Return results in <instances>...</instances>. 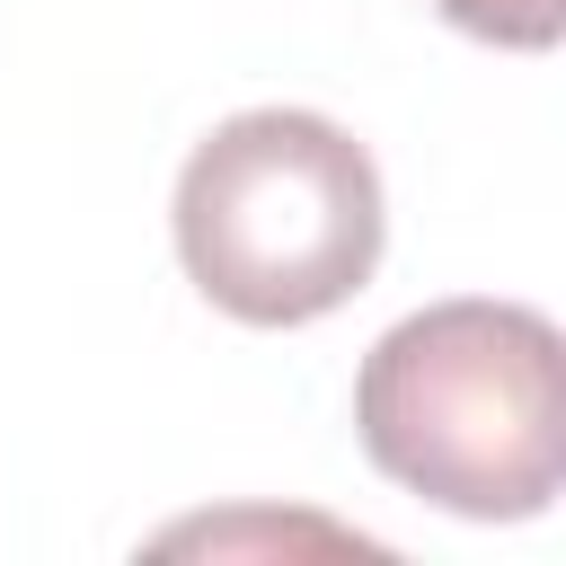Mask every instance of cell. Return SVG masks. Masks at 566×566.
<instances>
[{
	"mask_svg": "<svg viewBox=\"0 0 566 566\" xmlns=\"http://www.w3.org/2000/svg\"><path fill=\"white\" fill-rule=\"evenodd\" d=\"M354 424L407 495L460 522H531L566 478V345L522 301H433L363 354Z\"/></svg>",
	"mask_w": 566,
	"mask_h": 566,
	"instance_id": "1",
	"label": "cell"
},
{
	"mask_svg": "<svg viewBox=\"0 0 566 566\" xmlns=\"http://www.w3.org/2000/svg\"><path fill=\"white\" fill-rule=\"evenodd\" d=\"M460 35L478 44H513V53H548L566 27V0H433Z\"/></svg>",
	"mask_w": 566,
	"mask_h": 566,
	"instance_id": "3",
	"label": "cell"
},
{
	"mask_svg": "<svg viewBox=\"0 0 566 566\" xmlns=\"http://www.w3.org/2000/svg\"><path fill=\"white\" fill-rule=\"evenodd\" d=\"M177 265L248 327H310L345 310L389 239L371 150L310 106H248L177 168Z\"/></svg>",
	"mask_w": 566,
	"mask_h": 566,
	"instance_id": "2",
	"label": "cell"
}]
</instances>
